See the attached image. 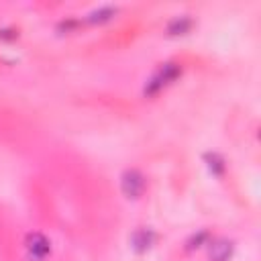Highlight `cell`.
Returning <instances> with one entry per match:
<instances>
[{"label": "cell", "mask_w": 261, "mask_h": 261, "mask_svg": "<svg viewBox=\"0 0 261 261\" xmlns=\"http://www.w3.org/2000/svg\"><path fill=\"white\" fill-rule=\"evenodd\" d=\"M181 75V65L179 63H163L145 84V96H157L163 88H167L169 84H173L177 77Z\"/></svg>", "instance_id": "obj_1"}, {"label": "cell", "mask_w": 261, "mask_h": 261, "mask_svg": "<svg viewBox=\"0 0 261 261\" xmlns=\"http://www.w3.org/2000/svg\"><path fill=\"white\" fill-rule=\"evenodd\" d=\"M120 190L126 198L137 200L145 192V175L139 169H126L120 177Z\"/></svg>", "instance_id": "obj_2"}, {"label": "cell", "mask_w": 261, "mask_h": 261, "mask_svg": "<svg viewBox=\"0 0 261 261\" xmlns=\"http://www.w3.org/2000/svg\"><path fill=\"white\" fill-rule=\"evenodd\" d=\"M27 249H29L31 257H35L39 261H43V259H47L51 255V245L41 232H31L27 237Z\"/></svg>", "instance_id": "obj_3"}, {"label": "cell", "mask_w": 261, "mask_h": 261, "mask_svg": "<svg viewBox=\"0 0 261 261\" xmlns=\"http://www.w3.org/2000/svg\"><path fill=\"white\" fill-rule=\"evenodd\" d=\"M155 239H157V234H155L153 228L141 226V228H137V230L133 232V237H130V247H133L137 253H145V251H149V249L155 245Z\"/></svg>", "instance_id": "obj_4"}, {"label": "cell", "mask_w": 261, "mask_h": 261, "mask_svg": "<svg viewBox=\"0 0 261 261\" xmlns=\"http://www.w3.org/2000/svg\"><path fill=\"white\" fill-rule=\"evenodd\" d=\"M232 255V243L230 241H216L212 247H210V259L212 261H228Z\"/></svg>", "instance_id": "obj_5"}, {"label": "cell", "mask_w": 261, "mask_h": 261, "mask_svg": "<svg viewBox=\"0 0 261 261\" xmlns=\"http://www.w3.org/2000/svg\"><path fill=\"white\" fill-rule=\"evenodd\" d=\"M190 29H192V18L188 14H177L167 24V33L169 35H186Z\"/></svg>", "instance_id": "obj_6"}, {"label": "cell", "mask_w": 261, "mask_h": 261, "mask_svg": "<svg viewBox=\"0 0 261 261\" xmlns=\"http://www.w3.org/2000/svg\"><path fill=\"white\" fill-rule=\"evenodd\" d=\"M114 14H116V6L104 4V6L96 8V10H92V12L88 14V20H90V22H104V20H110Z\"/></svg>", "instance_id": "obj_7"}, {"label": "cell", "mask_w": 261, "mask_h": 261, "mask_svg": "<svg viewBox=\"0 0 261 261\" xmlns=\"http://www.w3.org/2000/svg\"><path fill=\"white\" fill-rule=\"evenodd\" d=\"M206 161H208V167H210V171H212L214 175H222V173H224V161H222L220 155L208 153V155H206Z\"/></svg>", "instance_id": "obj_8"}, {"label": "cell", "mask_w": 261, "mask_h": 261, "mask_svg": "<svg viewBox=\"0 0 261 261\" xmlns=\"http://www.w3.org/2000/svg\"><path fill=\"white\" fill-rule=\"evenodd\" d=\"M204 239H208V232H206V230H202V232L194 234V237L188 241V249H196V247H200V243H202Z\"/></svg>", "instance_id": "obj_9"}, {"label": "cell", "mask_w": 261, "mask_h": 261, "mask_svg": "<svg viewBox=\"0 0 261 261\" xmlns=\"http://www.w3.org/2000/svg\"><path fill=\"white\" fill-rule=\"evenodd\" d=\"M75 27H77V20H75V18H65V20H61V22H59V29H61V31H65V33L73 31Z\"/></svg>", "instance_id": "obj_10"}, {"label": "cell", "mask_w": 261, "mask_h": 261, "mask_svg": "<svg viewBox=\"0 0 261 261\" xmlns=\"http://www.w3.org/2000/svg\"><path fill=\"white\" fill-rule=\"evenodd\" d=\"M18 37V31H14V29H0V39H6V41H14Z\"/></svg>", "instance_id": "obj_11"}]
</instances>
